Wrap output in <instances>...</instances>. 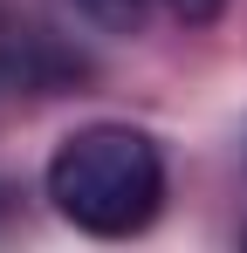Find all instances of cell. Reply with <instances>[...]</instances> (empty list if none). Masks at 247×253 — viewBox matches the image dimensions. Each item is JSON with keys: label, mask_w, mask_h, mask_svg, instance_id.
<instances>
[{"label": "cell", "mask_w": 247, "mask_h": 253, "mask_svg": "<svg viewBox=\"0 0 247 253\" xmlns=\"http://www.w3.org/2000/svg\"><path fill=\"white\" fill-rule=\"evenodd\" d=\"M48 199L89 240H130L165 206V158L130 124H82L48 158Z\"/></svg>", "instance_id": "1"}, {"label": "cell", "mask_w": 247, "mask_h": 253, "mask_svg": "<svg viewBox=\"0 0 247 253\" xmlns=\"http://www.w3.org/2000/svg\"><path fill=\"white\" fill-rule=\"evenodd\" d=\"M165 7H172L185 28H206V21H220V7H227V0H165Z\"/></svg>", "instance_id": "3"}, {"label": "cell", "mask_w": 247, "mask_h": 253, "mask_svg": "<svg viewBox=\"0 0 247 253\" xmlns=\"http://www.w3.org/2000/svg\"><path fill=\"white\" fill-rule=\"evenodd\" d=\"M76 7L89 14V21H96V28H110V35H137L151 0H76Z\"/></svg>", "instance_id": "2"}]
</instances>
